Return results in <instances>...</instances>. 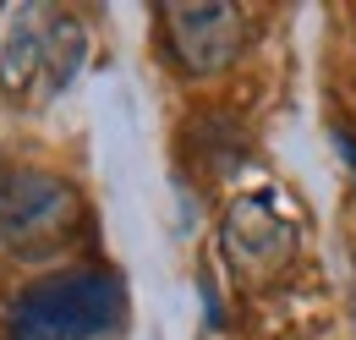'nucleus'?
<instances>
[{
    "mask_svg": "<svg viewBox=\"0 0 356 340\" xmlns=\"http://www.w3.org/2000/svg\"><path fill=\"white\" fill-rule=\"evenodd\" d=\"M121 324V280L72 269L28 286L11 307V340H93Z\"/></svg>",
    "mask_w": 356,
    "mask_h": 340,
    "instance_id": "1",
    "label": "nucleus"
},
{
    "mask_svg": "<svg viewBox=\"0 0 356 340\" xmlns=\"http://www.w3.org/2000/svg\"><path fill=\"white\" fill-rule=\"evenodd\" d=\"M83 28L72 11H49V6H28L17 11L6 49H0V88L6 99H28V88L44 83V99L77 77L83 66Z\"/></svg>",
    "mask_w": 356,
    "mask_h": 340,
    "instance_id": "2",
    "label": "nucleus"
},
{
    "mask_svg": "<svg viewBox=\"0 0 356 340\" xmlns=\"http://www.w3.org/2000/svg\"><path fill=\"white\" fill-rule=\"evenodd\" d=\"M83 219V198L72 181L49 170H0V242L6 247H44L60 242Z\"/></svg>",
    "mask_w": 356,
    "mask_h": 340,
    "instance_id": "3",
    "label": "nucleus"
},
{
    "mask_svg": "<svg viewBox=\"0 0 356 340\" xmlns=\"http://www.w3.org/2000/svg\"><path fill=\"white\" fill-rule=\"evenodd\" d=\"M165 22V49L181 72L192 77H214L225 72L241 49H247V11L241 6H186V0H165L159 6Z\"/></svg>",
    "mask_w": 356,
    "mask_h": 340,
    "instance_id": "4",
    "label": "nucleus"
},
{
    "mask_svg": "<svg viewBox=\"0 0 356 340\" xmlns=\"http://www.w3.org/2000/svg\"><path fill=\"white\" fill-rule=\"evenodd\" d=\"M220 247L241 280H268L296 258V225L285 214H274L268 198H236L225 209Z\"/></svg>",
    "mask_w": 356,
    "mask_h": 340,
    "instance_id": "5",
    "label": "nucleus"
},
{
    "mask_svg": "<svg viewBox=\"0 0 356 340\" xmlns=\"http://www.w3.org/2000/svg\"><path fill=\"white\" fill-rule=\"evenodd\" d=\"M334 143H340V154H346V160L356 165V137H351V132H346V127H334Z\"/></svg>",
    "mask_w": 356,
    "mask_h": 340,
    "instance_id": "6",
    "label": "nucleus"
}]
</instances>
